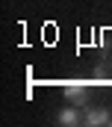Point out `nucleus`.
Instances as JSON below:
<instances>
[{
    "label": "nucleus",
    "instance_id": "nucleus-1",
    "mask_svg": "<svg viewBox=\"0 0 112 127\" xmlns=\"http://www.w3.org/2000/svg\"><path fill=\"white\" fill-rule=\"evenodd\" d=\"M62 92H65V97L71 103H77V106L88 100V86H85L83 80H65L62 83Z\"/></svg>",
    "mask_w": 112,
    "mask_h": 127
},
{
    "label": "nucleus",
    "instance_id": "nucleus-2",
    "mask_svg": "<svg viewBox=\"0 0 112 127\" xmlns=\"http://www.w3.org/2000/svg\"><path fill=\"white\" fill-rule=\"evenodd\" d=\"M83 124H88V127H112V112L109 109H88Z\"/></svg>",
    "mask_w": 112,
    "mask_h": 127
},
{
    "label": "nucleus",
    "instance_id": "nucleus-3",
    "mask_svg": "<svg viewBox=\"0 0 112 127\" xmlns=\"http://www.w3.org/2000/svg\"><path fill=\"white\" fill-rule=\"evenodd\" d=\"M80 121H83V118H80V112H77V103H74V106H65V109L59 112V118H56V124H62V127H77Z\"/></svg>",
    "mask_w": 112,
    "mask_h": 127
}]
</instances>
